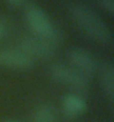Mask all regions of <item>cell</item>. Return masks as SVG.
Wrapping results in <instances>:
<instances>
[{"label":"cell","mask_w":114,"mask_h":122,"mask_svg":"<svg viewBox=\"0 0 114 122\" xmlns=\"http://www.w3.org/2000/svg\"><path fill=\"white\" fill-rule=\"evenodd\" d=\"M69 14L78 29L87 37L104 45L113 43L112 29L92 8L83 4H73L69 8Z\"/></svg>","instance_id":"cell-1"},{"label":"cell","mask_w":114,"mask_h":122,"mask_svg":"<svg viewBox=\"0 0 114 122\" xmlns=\"http://www.w3.org/2000/svg\"><path fill=\"white\" fill-rule=\"evenodd\" d=\"M24 18L31 35L43 38L56 46L62 41V31L41 7L35 4L27 5L24 11Z\"/></svg>","instance_id":"cell-2"},{"label":"cell","mask_w":114,"mask_h":122,"mask_svg":"<svg viewBox=\"0 0 114 122\" xmlns=\"http://www.w3.org/2000/svg\"><path fill=\"white\" fill-rule=\"evenodd\" d=\"M49 76L57 84L69 89L70 92H75L83 95L89 91L88 77L69 66L68 64H53L49 68Z\"/></svg>","instance_id":"cell-3"},{"label":"cell","mask_w":114,"mask_h":122,"mask_svg":"<svg viewBox=\"0 0 114 122\" xmlns=\"http://www.w3.org/2000/svg\"><path fill=\"white\" fill-rule=\"evenodd\" d=\"M30 58L35 59H50L57 52V46L34 35L22 36L18 46Z\"/></svg>","instance_id":"cell-4"},{"label":"cell","mask_w":114,"mask_h":122,"mask_svg":"<svg viewBox=\"0 0 114 122\" xmlns=\"http://www.w3.org/2000/svg\"><path fill=\"white\" fill-rule=\"evenodd\" d=\"M34 65L35 61L19 47L0 48V67L12 71H29Z\"/></svg>","instance_id":"cell-5"},{"label":"cell","mask_w":114,"mask_h":122,"mask_svg":"<svg viewBox=\"0 0 114 122\" xmlns=\"http://www.w3.org/2000/svg\"><path fill=\"white\" fill-rule=\"evenodd\" d=\"M68 65L85 76H92L97 71V62L91 53L82 47H73L67 53Z\"/></svg>","instance_id":"cell-6"},{"label":"cell","mask_w":114,"mask_h":122,"mask_svg":"<svg viewBox=\"0 0 114 122\" xmlns=\"http://www.w3.org/2000/svg\"><path fill=\"white\" fill-rule=\"evenodd\" d=\"M87 103L84 96L75 92H67L60 99V111L67 120H74L86 111Z\"/></svg>","instance_id":"cell-7"},{"label":"cell","mask_w":114,"mask_h":122,"mask_svg":"<svg viewBox=\"0 0 114 122\" xmlns=\"http://www.w3.org/2000/svg\"><path fill=\"white\" fill-rule=\"evenodd\" d=\"M99 80L103 92L111 103L114 100V66L111 62L104 63L99 70Z\"/></svg>","instance_id":"cell-8"},{"label":"cell","mask_w":114,"mask_h":122,"mask_svg":"<svg viewBox=\"0 0 114 122\" xmlns=\"http://www.w3.org/2000/svg\"><path fill=\"white\" fill-rule=\"evenodd\" d=\"M31 122H59V113L50 102L40 103L34 110Z\"/></svg>","instance_id":"cell-9"},{"label":"cell","mask_w":114,"mask_h":122,"mask_svg":"<svg viewBox=\"0 0 114 122\" xmlns=\"http://www.w3.org/2000/svg\"><path fill=\"white\" fill-rule=\"evenodd\" d=\"M97 4L107 15H114V0H97Z\"/></svg>","instance_id":"cell-10"},{"label":"cell","mask_w":114,"mask_h":122,"mask_svg":"<svg viewBox=\"0 0 114 122\" xmlns=\"http://www.w3.org/2000/svg\"><path fill=\"white\" fill-rule=\"evenodd\" d=\"M6 30H7V26H6V24H5L2 20H0V39L5 36Z\"/></svg>","instance_id":"cell-11"},{"label":"cell","mask_w":114,"mask_h":122,"mask_svg":"<svg viewBox=\"0 0 114 122\" xmlns=\"http://www.w3.org/2000/svg\"><path fill=\"white\" fill-rule=\"evenodd\" d=\"M8 4L12 5V6H20V5L24 4L25 0H6Z\"/></svg>","instance_id":"cell-12"},{"label":"cell","mask_w":114,"mask_h":122,"mask_svg":"<svg viewBox=\"0 0 114 122\" xmlns=\"http://www.w3.org/2000/svg\"><path fill=\"white\" fill-rule=\"evenodd\" d=\"M4 122H18V121H15V120H6Z\"/></svg>","instance_id":"cell-13"}]
</instances>
